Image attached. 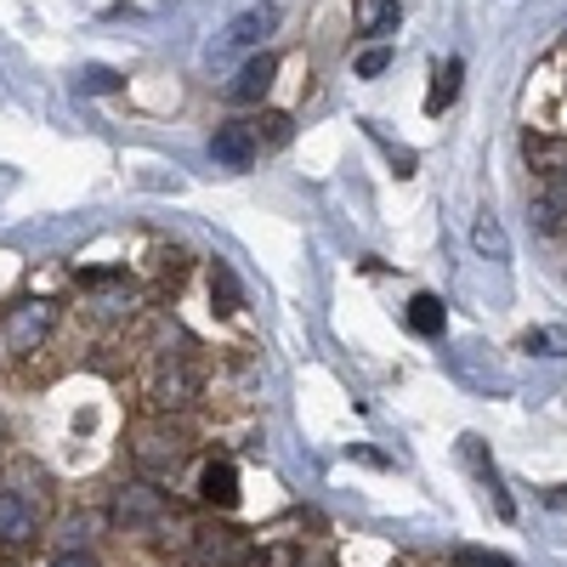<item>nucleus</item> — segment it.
I'll return each instance as SVG.
<instances>
[{"instance_id":"obj_1","label":"nucleus","mask_w":567,"mask_h":567,"mask_svg":"<svg viewBox=\"0 0 567 567\" xmlns=\"http://www.w3.org/2000/svg\"><path fill=\"white\" fill-rule=\"evenodd\" d=\"M187 460H194V432L182 425V414H148L136 420L131 432V465L136 477H154V483H176Z\"/></svg>"},{"instance_id":"obj_2","label":"nucleus","mask_w":567,"mask_h":567,"mask_svg":"<svg viewBox=\"0 0 567 567\" xmlns=\"http://www.w3.org/2000/svg\"><path fill=\"white\" fill-rule=\"evenodd\" d=\"M142 398H148V414H187L205 403V374L176 352H159V363L142 381Z\"/></svg>"},{"instance_id":"obj_3","label":"nucleus","mask_w":567,"mask_h":567,"mask_svg":"<svg viewBox=\"0 0 567 567\" xmlns=\"http://www.w3.org/2000/svg\"><path fill=\"white\" fill-rule=\"evenodd\" d=\"M171 511H176V505H171L165 483H154V477H125V483L109 494V523L125 528V534H154Z\"/></svg>"},{"instance_id":"obj_4","label":"nucleus","mask_w":567,"mask_h":567,"mask_svg":"<svg viewBox=\"0 0 567 567\" xmlns=\"http://www.w3.org/2000/svg\"><path fill=\"white\" fill-rule=\"evenodd\" d=\"M52 329H58V301L23 296V301H12L7 312H0V352L7 358H34L45 341H52Z\"/></svg>"},{"instance_id":"obj_5","label":"nucleus","mask_w":567,"mask_h":567,"mask_svg":"<svg viewBox=\"0 0 567 567\" xmlns=\"http://www.w3.org/2000/svg\"><path fill=\"white\" fill-rule=\"evenodd\" d=\"M256 556V539L245 528H227V523H199L194 545L182 550L176 567H245Z\"/></svg>"},{"instance_id":"obj_6","label":"nucleus","mask_w":567,"mask_h":567,"mask_svg":"<svg viewBox=\"0 0 567 567\" xmlns=\"http://www.w3.org/2000/svg\"><path fill=\"white\" fill-rule=\"evenodd\" d=\"M34 534H40V499L23 488H0V550L34 545Z\"/></svg>"},{"instance_id":"obj_7","label":"nucleus","mask_w":567,"mask_h":567,"mask_svg":"<svg viewBox=\"0 0 567 567\" xmlns=\"http://www.w3.org/2000/svg\"><path fill=\"white\" fill-rule=\"evenodd\" d=\"M210 154H216V165H227V171H250L256 154H261L250 120H221L216 136H210Z\"/></svg>"},{"instance_id":"obj_8","label":"nucleus","mask_w":567,"mask_h":567,"mask_svg":"<svg viewBox=\"0 0 567 567\" xmlns=\"http://www.w3.org/2000/svg\"><path fill=\"white\" fill-rule=\"evenodd\" d=\"M528 221H534L539 233H567V176H534Z\"/></svg>"},{"instance_id":"obj_9","label":"nucleus","mask_w":567,"mask_h":567,"mask_svg":"<svg viewBox=\"0 0 567 567\" xmlns=\"http://www.w3.org/2000/svg\"><path fill=\"white\" fill-rule=\"evenodd\" d=\"M460 460L471 465V477H477L483 488H488V499H494V511L505 516H516V499L505 494V483H499V471H494V460H488V449H483V437H460Z\"/></svg>"},{"instance_id":"obj_10","label":"nucleus","mask_w":567,"mask_h":567,"mask_svg":"<svg viewBox=\"0 0 567 567\" xmlns=\"http://www.w3.org/2000/svg\"><path fill=\"white\" fill-rule=\"evenodd\" d=\"M523 159H528L534 176H567V136L528 125L523 131Z\"/></svg>"},{"instance_id":"obj_11","label":"nucleus","mask_w":567,"mask_h":567,"mask_svg":"<svg viewBox=\"0 0 567 567\" xmlns=\"http://www.w3.org/2000/svg\"><path fill=\"white\" fill-rule=\"evenodd\" d=\"M272 80H278V58H272V52H261V58H250L239 74L227 80L221 97H227V103H261L267 91H272Z\"/></svg>"},{"instance_id":"obj_12","label":"nucleus","mask_w":567,"mask_h":567,"mask_svg":"<svg viewBox=\"0 0 567 567\" xmlns=\"http://www.w3.org/2000/svg\"><path fill=\"white\" fill-rule=\"evenodd\" d=\"M199 505L205 511H233L239 505V471H233V460H205L199 465Z\"/></svg>"},{"instance_id":"obj_13","label":"nucleus","mask_w":567,"mask_h":567,"mask_svg":"<svg viewBox=\"0 0 567 567\" xmlns=\"http://www.w3.org/2000/svg\"><path fill=\"white\" fill-rule=\"evenodd\" d=\"M278 7H272V0H261V7H245L239 18H233L227 23V34H221V45H261L272 29H278Z\"/></svg>"},{"instance_id":"obj_14","label":"nucleus","mask_w":567,"mask_h":567,"mask_svg":"<svg viewBox=\"0 0 567 567\" xmlns=\"http://www.w3.org/2000/svg\"><path fill=\"white\" fill-rule=\"evenodd\" d=\"M409 329L414 336H425V341H443V329H449V301L443 296H432V290H420L414 301H409Z\"/></svg>"},{"instance_id":"obj_15","label":"nucleus","mask_w":567,"mask_h":567,"mask_svg":"<svg viewBox=\"0 0 567 567\" xmlns=\"http://www.w3.org/2000/svg\"><path fill=\"white\" fill-rule=\"evenodd\" d=\"M460 80H465V63L460 58H443L437 69H432V91H425V114H443V109H454V97H460Z\"/></svg>"},{"instance_id":"obj_16","label":"nucleus","mask_w":567,"mask_h":567,"mask_svg":"<svg viewBox=\"0 0 567 567\" xmlns=\"http://www.w3.org/2000/svg\"><path fill=\"white\" fill-rule=\"evenodd\" d=\"M398 0H352V29L358 34H392L398 29Z\"/></svg>"},{"instance_id":"obj_17","label":"nucleus","mask_w":567,"mask_h":567,"mask_svg":"<svg viewBox=\"0 0 567 567\" xmlns=\"http://www.w3.org/2000/svg\"><path fill=\"white\" fill-rule=\"evenodd\" d=\"M210 301H216V312H239V307H245L239 278H233L227 261H210Z\"/></svg>"},{"instance_id":"obj_18","label":"nucleus","mask_w":567,"mask_h":567,"mask_svg":"<svg viewBox=\"0 0 567 567\" xmlns=\"http://www.w3.org/2000/svg\"><path fill=\"white\" fill-rule=\"evenodd\" d=\"M471 245H477L483 256H494V261H505V256H511V239H505V227H499V221H494L488 210L477 216V227H471Z\"/></svg>"},{"instance_id":"obj_19","label":"nucleus","mask_w":567,"mask_h":567,"mask_svg":"<svg viewBox=\"0 0 567 567\" xmlns=\"http://www.w3.org/2000/svg\"><path fill=\"white\" fill-rule=\"evenodd\" d=\"M250 131H256V142H267V148H284V142H290V114H256L250 120Z\"/></svg>"},{"instance_id":"obj_20","label":"nucleus","mask_w":567,"mask_h":567,"mask_svg":"<svg viewBox=\"0 0 567 567\" xmlns=\"http://www.w3.org/2000/svg\"><path fill=\"white\" fill-rule=\"evenodd\" d=\"M363 131H369L374 142H381V154H386V159L398 165V176H414V148H403V142H392V136H386L381 125H374V120H363Z\"/></svg>"},{"instance_id":"obj_21","label":"nucleus","mask_w":567,"mask_h":567,"mask_svg":"<svg viewBox=\"0 0 567 567\" xmlns=\"http://www.w3.org/2000/svg\"><path fill=\"white\" fill-rule=\"evenodd\" d=\"M80 91H85V97H109V91H120V74L103 69V63H91V69L80 74Z\"/></svg>"},{"instance_id":"obj_22","label":"nucleus","mask_w":567,"mask_h":567,"mask_svg":"<svg viewBox=\"0 0 567 567\" xmlns=\"http://www.w3.org/2000/svg\"><path fill=\"white\" fill-rule=\"evenodd\" d=\"M386 69H392V45H369V52L358 58V74L363 80H381Z\"/></svg>"},{"instance_id":"obj_23","label":"nucleus","mask_w":567,"mask_h":567,"mask_svg":"<svg viewBox=\"0 0 567 567\" xmlns=\"http://www.w3.org/2000/svg\"><path fill=\"white\" fill-rule=\"evenodd\" d=\"M449 567H516L511 556H494V550H454Z\"/></svg>"},{"instance_id":"obj_24","label":"nucleus","mask_w":567,"mask_h":567,"mask_svg":"<svg viewBox=\"0 0 567 567\" xmlns=\"http://www.w3.org/2000/svg\"><path fill=\"white\" fill-rule=\"evenodd\" d=\"M523 352H550V358H561V352H567V336H550V329H534V336H523Z\"/></svg>"},{"instance_id":"obj_25","label":"nucleus","mask_w":567,"mask_h":567,"mask_svg":"<svg viewBox=\"0 0 567 567\" xmlns=\"http://www.w3.org/2000/svg\"><path fill=\"white\" fill-rule=\"evenodd\" d=\"M52 567H97V556H85V550H63Z\"/></svg>"}]
</instances>
